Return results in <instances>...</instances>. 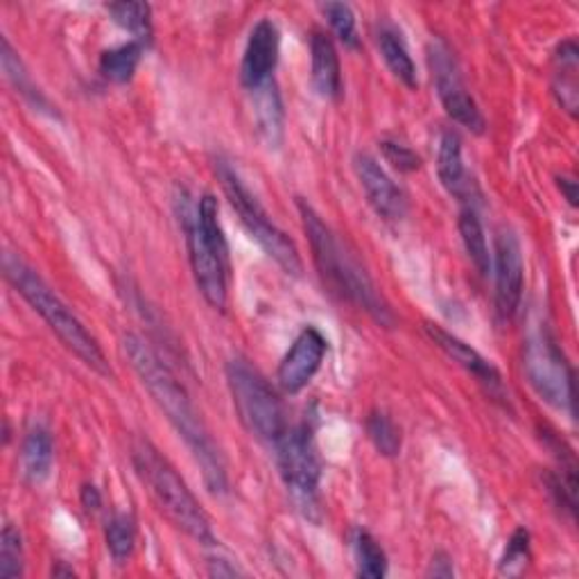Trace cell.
Wrapping results in <instances>:
<instances>
[{
    "label": "cell",
    "mask_w": 579,
    "mask_h": 579,
    "mask_svg": "<svg viewBox=\"0 0 579 579\" xmlns=\"http://www.w3.org/2000/svg\"><path fill=\"white\" fill-rule=\"evenodd\" d=\"M322 12H324L328 26L333 28L335 37L344 43V48L357 50L360 48V37H357L353 10L346 3H324Z\"/></svg>",
    "instance_id": "30"
},
{
    "label": "cell",
    "mask_w": 579,
    "mask_h": 579,
    "mask_svg": "<svg viewBox=\"0 0 579 579\" xmlns=\"http://www.w3.org/2000/svg\"><path fill=\"white\" fill-rule=\"evenodd\" d=\"M3 46H0V59H3V70L8 80L14 85V89L39 111H48L50 116H57V111H52L50 102L43 98V94L32 85L30 80V72L26 70L21 57L14 52V48L10 46V41L3 37V41H0Z\"/></svg>",
    "instance_id": "23"
},
{
    "label": "cell",
    "mask_w": 579,
    "mask_h": 579,
    "mask_svg": "<svg viewBox=\"0 0 579 579\" xmlns=\"http://www.w3.org/2000/svg\"><path fill=\"white\" fill-rule=\"evenodd\" d=\"M186 245L195 283L206 304L225 311L229 302V247L220 225V208L213 195H204L186 213Z\"/></svg>",
    "instance_id": "4"
},
{
    "label": "cell",
    "mask_w": 579,
    "mask_h": 579,
    "mask_svg": "<svg viewBox=\"0 0 579 579\" xmlns=\"http://www.w3.org/2000/svg\"><path fill=\"white\" fill-rule=\"evenodd\" d=\"M311 78L315 91L324 100H340L342 98V68H340V55L333 43V39L315 30L311 37Z\"/></svg>",
    "instance_id": "17"
},
{
    "label": "cell",
    "mask_w": 579,
    "mask_h": 579,
    "mask_svg": "<svg viewBox=\"0 0 579 579\" xmlns=\"http://www.w3.org/2000/svg\"><path fill=\"white\" fill-rule=\"evenodd\" d=\"M353 170L376 215L385 223H399L408 210V199L385 168L372 155L357 153L353 157Z\"/></svg>",
    "instance_id": "13"
},
{
    "label": "cell",
    "mask_w": 579,
    "mask_h": 579,
    "mask_svg": "<svg viewBox=\"0 0 579 579\" xmlns=\"http://www.w3.org/2000/svg\"><path fill=\"white\" fill-rule=\"evenodd\" d=\"M523 370L532 390L548 405L575 416L572 370L546 331H539L528 340L523 351Z\"/></svg>",
    "instance_id": "8"
},
{
    "label": "cell",
    "mask_w": 579,
    "mask_h": 579,
    "mask_svg": "<svg viewBox=\"0 0 579 579\" xmlns=\"http://www.w3.org/2000/svg\"><path fill=\"white\" fill-rule=\"evenodd\" d=\"M215 173L217 179L223 184V190L229 199V204L234 206V210L238 213L241 223L245 225V229L249 232V236L265 249V254L285 272L293 276H302L304 272V263L300 256L297 245L290 241V236H285V232H281L274 220L269 217V213L265 210V206L258 202V197L245 186V181L241 179V175L234 170V166L225 159L215 161Z\"/></svg>",
    "instance_id": "6"
},
{
    "label": "cell",
    "mask_w": 579,
    "mask_h": 579,
    "mask_svg": "<svg viewBox=\"0 0 579 579\" xmlns=\"http://www.w3.org/2000/svg\"><path fill=\"white\" fill-rule=\"evenodd\" d=\"M122 351L134 367L136 376L150 392L153 401L159 405V410L168 416L173 428L179 432V438L190 449L193 458L197 460L204 482L210 493H225L229 489L227 480V467L223 460L220 449H217L215 440L199 416L197 408L193 405L186 387L177 381V376L170 372L166 362L153 351V346L145 342L140 335H125L122 337Z\"/></svg>",
    "instance_id": "1"
},
{
    "label": "cell",
    "mask_w": 579,
    "mask_h": 579,
    "mask_svg": "<svg viewBox=\"0 0 579 579\" xmlns=\"http://www.w3.org/2000/svg\"><path fill=\"white\" fill-rule=\"evenodd\" d=\"M458 229L464 243V249L473 263V267L487 276L491 269V254H489V245H487V236L480 223V215L475 210V206H464L460 213L458 220Z\"/></svg>",
    "instance_id": "22"
},
{
    "label": "cell",
    "mask_w": 579,
    "mask_h": 579,
    "mask_svg": "<svg viewBox=\"0 0 579 579\" xmlns=\"http://www.w3.org/2000/svg\"><path fill=\"white\" fill-rule=\"evenodd\" d=\"M281 52V32L274 21L263 19L249 32L243 63H241V82L247 91L258 89L261 85L274 78Z\"/></svg>",
    "instance_id": "14"
},
{
    "label": "cell",
    "mask_w": 579,
    "mask_h": 579,
    "mask_svg": "<svg viewBox=\"0 0 579 579\" xmlns=\"http://www.w3.org/2000/svg\"><path fill=\"white\" fill-rule=\"evenodd\" d=\"M80 500H82V507L87 512H98L102 507V495L98 491V487L94 484H85L82 491H80Z\"/></svg>",
    "instance_id": "35"
},
{
    "label": "cell",
    "mask_w": 579,
    "mask_h": 579,
    "mask_svg": "<svg viewBox=\"0 0 579 579\" xmlns=\"http://www.w3.org/2000/svg\"><path fill=\"white\" fill-rule=\"evenodd\" d=\"M252 94V107H254V118H256V129L261 138L265 140L267 148H278L283 143L285 134V111H283V100L278 94V87L274 78L258 89L249 91Z\"/></svg>",
    "instance_id": "18"
},
{
    "label": "cell",
    "mask_w": 579,
    "mask_h": 579,
    "mask_svg": "<svg viewBox=\"0 0 579 579\" xmlns=\"http://www.w3.org/2000/svg\"><path fill=\"white\" fill-rule=\"evenodd\" d=\"M105 541L116 563H125L136 546V523L129 514H114L105 526Z\"/></svg>",
    "instance_id": "27"
},
{
    "label": "cell",
    "mask_w": 579,
    "mask_h": 579,
    "mask_svg": "<svg viewBox=\"0 0 579 579\" xmlns=\"http://www.w3.org/2000/svg\"><path fill=\"white\" fill-rule=\"evenodd\" d=\"M577 43L572 39L563 41L555 50V78L552 94L557 105L568 111L572 118L577 116Z\"/></svg>",
    "instance_id": "19"
},
{
    "label": "cell",
    "mask_w": 579,
    "mask_h": 579,
    "mask_svg": "<svg viewBox=\"0 0 579 579\" xmlns=\"http://www.w3.org/2000/svg\"><path fill=\"white\" fill-rule=\"evenodd\" d=\"M208 575H213V577H236V575H243V570L227 559H208Z\"/></svg>",
    "instance_id": "34"
},
{
    "label": "cell",
    "mask_w": 579,
    "mask_h": 579,
    "mask_svg": "<svg viewBox=\"0 0 579 579\" xmlns=\"http://www.w3.org/2000/svg\"><path fill=\"white\" fill-rule=\"evenodd\" d=\"M428 575L432 577H453L455 575V568H453V561H451V557L446 555V552H438L432 557V561H430V570H428Z\"/></svg>",
    "instance_id": "33"
},
{
    "label": "cell",
    "mask_w": 579,
    "mask_h": 579,
    "mask_svg": "<svg viewBox=\"0 0 579 579\" xmlns=\"http://www.w3.org/2000/svg\"><path fill=\"white\" fill-rule=\"evenodd\" d=\"M52 458H55V446H52L50 432L41 425L30 428L21 449V462L28 482L41 484L50 475Z\"/></svg>",
    "instance_id": "20"
},
{
    "label": "cell",
    "mask_w": 579,
    "mask_h": 579,
    "mask_svg": "<svg viewBox=\"0 0 579 579\" xmlns=\"http://www.w3.org/2000/svg\"><path fill=\"white\" fill-rule=\"evenodd\" d=\"M351 546H353L355 570L360 577L383 579L387 575V566H390L387 555L367 530H355Z\"/></svg>",
    "instance_id": "24"
},
{
    "label": "cell",
    "mask_w": 579,
    "mask_h": 579,
    "mask_svg": "<svg viewBox=\"0 0 579 579\" xmlns=\"http://www.w3.org/2000/svg\"><path fill=\"white\" fill-rule=\"evenodd\" d=\"M379 48H381V55H383L387 68L394 72V78L399 82H403L408 89H416L419 87L416 66H414L410 50H408L405 41L401 39V35L392 28H383L379 32Z\"/></svg>",
    "instance_id": "21"
},
{
    "label": "cell",
    "mask_w": 579,
    "mask_h": 579,
    "mask_svg": "<svg viewBox=\"0 0 579 579\" xmlns=\"http://www.w3.org/2000/svg\"><path fill=\"white\" fill-rule=\"evenodd\" d=\"M328 342L326 337L315 328L306 326L297 340L290 346L285 357L281 360L276 381L285 394H300L320 372L322 362L326 357Z\"/></svg>",
    "instance_id": "12"
},
{
    "label": "cell",
    "mask_w": 579,
    "mask_h": 579,
    "mask_svg": "<svg viewBox=\"0 0 579 579\" xmlns=\"http://www.w3.org/2000/svg\"><path fill=\"white\" fill-rule=\"evenodd\" d=\"M227 383L243 425L256 440L276 444L287 423L283 403L265 376L249 365V360L236 355L227 365Z\"/></svg>",
    "instance_id": "7"
},
{
    "label": "cell",
    "mask_w": 579,
    "mask_h": 579,
    "mask_svg": "<svg viewBox=\"0 0 579 579\" xmlns=\"http://www.w3.org/2000/svg\"><path fill=\"white\" fill-rule=\"evenodd\" d=\"M131 462L140 480L150 487L157 504L173 521V526H177L197 543L215 546V534L202 504L197 502L184 478L175 471V467L148 440L134 442Z\"/></svg>",
    "instance_id": "5"
},
{
    "label": "cell",
    "mask_w": 579,
    "mask_h": 579,
    "mask_svg": "<svg viewBox=\"0 0 579 579\" xmlns=\"http://www.w3.org/2000/svg\"><path fill=\"white\" fill-rule=\"evenodd\" d=\"M559 188L566 193V199L570 206L577 204V181L568 177H559Z\"/></svg>",
    "instance_id": "36"
},
{
    "label": "cell",
    "mask_w": 579,
    "mask_h": 579,
    "mask_svg": "<svg viewBox=\"0 0 579 579\" xmlns=\"http://www.w3.org/2000/svg\"><path fill=\"white\" fill-rule=\"evenodd\" d=\"M438 175L451 197H455L464 206H473L475 184L469 179V173H467V166L462 159V140L455 131H444L440 138Z\"/></svg>",
    "instance_id": "16"
},
{
    "label": "cell",
    "mask_w": 579,
    "mask_h": 579,
    "mask_svg": "<svg viewBox=\"0 0 579 579\" xmlns=\"http://www.w3.org/2000/svg\"><path fill=\"white\" fill-rule=\"evenodd\" d=\"M276 446V464L278 473L302 507H315L322 480V464L313 442V432L306 425L287 428Z\"/></svg>",
    "instance_id": "9"
},
{
    "label": "cell",
    "mask_w": 579,
    "mask_h": 579,
    "mask_svg": "<svg viewBox=\"0 0 579 579\" xmlns=\"http://www.w3.org/2000/svg\"><path fill=\"white\" fill-rule=\"evenodd\" d=\"M491 261L495 267V313L502 322H510L521 306L526 285L523 249L514 232L502 229L495 236V254Z\"/></svg>",
    "instance_id": "11"
},
{
    "label": "cell",
    "mask_w": 579,
    "mask_h": 579,
    "mask_svg": "<svg viewBox=\"0 0 579 579\" xmlns=\"http://www.w3.org/2000/svg\"><path fill=\"white\" fill-rule=\"evenodd\" d=\"M26 568V552H23V537L19 528L8 523L0 534V577L17 579L23 577Z\"/></svg>",
    "instance_id": "28"
},
{
    "label": "cell",
    "mask_w": 579,
    "mask_h": 579,
    "mask_svg": "<svg viewBox=\"0 0 579 579\" xmlns=\"http://www.w3.org/2000/svg\"><path fill=\"white\" fill-rule=\"evenodd\" d=\"M425 333L434 344H438V349H442L453 362H458V365L464 372H469L491 396L504 399L500 372L491 365V362L484 355H480L471 344H467L462 337L453 335L451 331L442 328L440 324H432V322L425 324Z\"/></svg>",
    "instance_id": "15"
},
{
    "label": "cell",
    "mask_w": 579,
    "mask_h": 579,
    "mask_svg": "<svg viewBox=\"0 0 579 579\" xmlns=\"http://www.w3.org/2000/svg\"><path fill=\"white\" fill-rule=\"evenodd\" d=\"M381 150L385 155V159L399 170V173H414L421 168V159L408 148L403 143L396 140H383Z\"/></svg>",
    "instance_id": "32"
},
{
    "label": "cell",
    "mask_w": 579,
    "mask_h": 579,
    "mask_svg": "<svg viewBox=\"0 0 579 579\" xmlns=\"http://www.w3.org/2000/svg\"><path fill=\"white\" fill-rule=\"evenodd\" d=\"M143 48H145L143 43L129 41V43H122L118 48L102 52L100 72L114 85H127L134 78V72L140 63Z\"/></svg>",
    "instance_id": "26"
},
{
    "label": "cell",
    "mask_w": 579,
    "mask_h": 579,
    "mask_svg": "<svg viewBox=\"0 0 579 579\" xmlns=\"http://www.w3.org/2000/svg\"><path fill=\"white\" fill-rule=\"evenodd\" d=\"M302 223L306 229V236L313 247V261L320 269V276L324 285L337 295L342 302H349L357 308L372 315L381 326H392L394 315L381 293L376 290L370 274L357 265V261L344 249V245L337 241V236L328 229V225L322 220V215L300 197L297 202Z\"/></svg>",
    "instance_id": "2"
},
{
    "label": "cell",
    "mask_w": 579,
    "mask_h": 579,
    "mask_svg": "<svg viewBox=\"0 0 579 579\" xmlns=\"http://www.w3.org/2000/svg\"><path fill=\"white\" fill-rule=\"evenodd\" d=\"M530 557H532V552H530V532L526 528H519L510 537V543H507V548H504V555L500 559L498 572L507 575V577H517V575H521L528 568Z\"/></svg>",
    "instance_id": "31"
},
{
    "label": "cell",
    "mask_w": 579,
    "mask_h": 579,
    "mask_svg": "<svg viewBox=\"0 0 579 579\" xmlns=\"http://www.w3.org/2000/svg\"><path fill=\"white\" fill-rule=\"evenodd\" d=\"M367 432L374 449L383 458H396L401 453V428L385 412H372L367 419Z\"/></svg>",
    "instance_id": "29"
},
{
    "label": "cell",
    "mask_w": 579,
    "mask_h": 579,
    "mask_svg": "<svg viewBox=\"0 0 579 579\" xmlns=\"http://www.w3.org/2000/svg\"><path fill=\"white\" fill-rule=\"evenodd\" d=\"M107 12L111 14L114 23L127 30L134 41L148 46L153 39V10L148 3H131V0H122V3L107 6Z\"/></svg>",
    "instance_id": "25"
},
{
    "label": "cell",
    "mask_w": 579,
    "mask_h": 579,
    "mask_svg": "<svg viewBox=\"0 0 579 579\" xmlns=\"http://www.w3.org/2000/svg\"><path fill=\"white\" fill-rule=\"evenodd\" d=\"M428 63L432 70V80H434V89H438V96L442 100V107L446 109V114L462 127H467L473 134H482L487 122L484 116L478 107V102L473 100V96L467 91L460 68L455 57L451 55V50L444 43H432L428 48Z\"/></svg>",
    "instance_id": "10"
},
{
    "label": "cell",
    "mask_w": 579,
    "mask_h": 579,
    "mask_svg": "<svg viewBox=\"0 0 579 579\" xmlns=\"http://www.w3.org/2000/svg\"><path fill=\"white\" fill-rule=\"evenodd\" d=\"M52 575H55V577H59V575L72 577V575H76V570H72V568H52Z\"/></svg>",
    "instance_id": "37"
},
{
    "label": "cell",
    "mask_w": 579,
    "mask_h": 579,
    "mask_svg": "<svg viewBox=\"0 0 579 579\" xmlns=\"http://www.w3.org/2000/svg\"><path fill=\"white\" fill-rule=\"evenodd\" d=\"M3 269L8 283L30 304L37 315H41V320L50 326V331L61 340L68 351L76 353L94 372L111 376V367L98 340L85 328L76 313L57 297L55 290L41 278L35 267H30L21 256L8 252L3 256Z\"/></svg>",
    "instance_id": "3"
}]
</instances>
